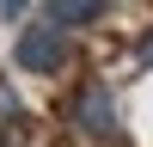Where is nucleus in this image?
I'll return each mask as SVG.
<instances>
[{
	"mask_svg": "<svg viewBox=\"0 0 153 147\" xmlns=\"http://www.w3.org/2000/svg\"><path fill=\"white\" fill-rule=\"evenodd\" d=\"M0 147H6V141H0Z\"/></svg>",
	"mask_w": 153,
	"mask_h": 147,
	"instance_id": "nucleus-6",
	"label": "nucleus"
},
{
	"mask_svg": "<svg viewBox=\"0 0 153 147\" xmlns=\"http://www.w3.org/2000/svg\"><path fill=\"white\" fill-rule=\"evenodd\" d=\"M68 117H74V129H80V135L110 141V135H117V98H110V80H80Z\"/></svg>",
	"mask_w": 153,
	"mask_h": 147,
	"instance_id": "nucleus-2",
	"label": "nucleus"
},
{
	"mask_svg": "<svg viewBox=\"0 0 153 147\" xmlns=\"http://www.w3.org/2000/svg\"><path fill=\"white\" fill-rule=\"evenodd\" d=\"M25 117V104H19V92H12L6 80H0V129H6V122H19Z\"/></svg>",
	"mask_w": 153,
	"mask_h": 147,
	"instance_id": "nucleus-4",
	"label": "nucleus"
},
{
	"mask_svg": "<svg viewBox=\"0 0 153 147\" xmlns=\"http://www.w3.org/2000/svg\"><path fill=\"white\" fill-rule=\"evenodd\" d=\"M43 19L61 24V31H80V24H98V19H104V0H49Z\"/></svg>",
	"mask_w": 153,
	"mask_h": 147,
	"instance_id": "nucleus-3",
	"label": "nucleus"
},
{
	"mask_svg": "<svg viewBox=\"0 0 153 147\" xmlns=\"http://www.w3.org/2000/svg\"><path fill=\"white\" fill-rule=\"evenodd\" d=\"M135 55H141V68H153V31L141 37V49H135Z\"/></svg>",
	"mask_w": 153,
	"mask_h": 147,
	"instance_id": "nucleus-5",
	"label": "nucleus"
},
{
	"mask_svg": "<svg viewBox=\"0 0 153 147\" xmlns=\"http://www.w3.org/2000/svg\"><path fill=\"white\" fill-rule=\"evenodd\" d=\"M12 61H19V74H61V61H68V31L49 19L25 24L19 43H12Z\"/></svg>",
	"mask_w": 153,
	"mask_h": 147,
	"instance_id": "nucleus-1",
	"label": "nucleus"
}]
</instances>
